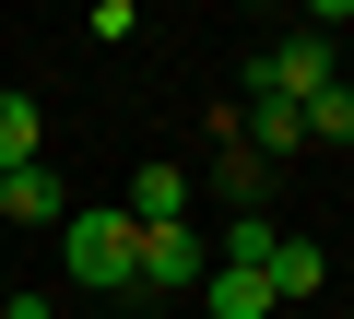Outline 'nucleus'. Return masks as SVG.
<instances>
[{"label":"nucleus","instance_id":"f257e3e1","mask_svg":"<svg viewBox=\"0 0 354 319\" xmlns=\"http://www.w3.org/2000/svg\"><path fill=\"white\" fill-rule=\"evenodd\" d=\"M130 260H142V225L130 213H71L59 225V272L83 295H130Z\"/></svg>","mask_w":354,"mask_h":319},{"label":"nucleus","instance_id":"f03ea898","mask_svg":"<svg viewBox=\"0 0 354 319\" xmlns=\"http://www.w3.org/2000/svg\"><path fill=\"white\" fill-rule=\"evenodd\" d=\"M201 272H213V237L201 225H142V260H130L142 295H201Z\"/></svg>","mask_w":354,"mask_h":319},{"label":"nucleus","instance_id":"7ed1b4c3","mask_svg":"<svg viewBox=\"0 0 354 319\" xmlns=\"http://www.w3.org/2000/svg\"><path fill=\"white\" fill-rule=\"evenodd\" d=\"M248 95H283V107H307V95H330V36H283V48H260V71H248Z\"/></svg>","mask_w":354,"mask_h":319},{"label":"nucleus","instance_id":"20e7f679","mask_svg":"<svg viewBox=\"0 0 354 319\" xmlns=\"http://www.w3.org/2000/svg\"><path fill=\"white\" fill-rule=\"evenodd\" d=\"M236 142L260 154V166H283V154H307V107H283V95H248V118H236Z\"/></svg>","mask_w":354,"mask_h":319},{"label":"nucleus","instance_id":"39448f33","mask_svg":"<svg viewBox=\"0 0 354 319\" xmlns=\"http://www.w3.org/2000/svg\"><path fill=\"white\" fill-rule=\"evenodd\" d=\"M201 295H213V319H283L272 272H236V260H213V272H201Z\"/></svg>","mask_w":354,"mask_h":319},{"label":"nucleus","instance_id":"423d86ee","mask_svg":"<svg viewBox=\"0 0 354 319\" xmlns=\"http://www.w3.org/2000/svg\"><path fill=\"white\" fill-rule=\"evenodd\" d=\"M0 225H71V190H59L48 166H24V178H0Z\"/></svg>","mask_w":354,"mask_h":319},{"label":"nucleus","instance_id":"0eeeda50","mask_svg":"<svg viewBox=\"0 0 354 319\" xmlns=\"http://www.w3.org/2000/svg\"><path fill=\"white\" fill-rule=\"evenodd\" d=\"M319 284H330V248H319V237H283V248H272V295H283V307H319Z\"/></svg>","mask_w":354,"mask_h":319},{"label":"nucleus","instance_id":"6e6552de","mask_svg":"<svg viewBox=\"0 0 354 319\" xmlns=\"http://www.w3.org/2000/svg\"><path fill=\"white\" fill-rule=\"evenodd\" d=\"M130 225H189V166H142L130 178Z\"/></svg>","mask_w":354,"mask_h":319},{"label":"nucleus","instance_id":"1a4fd4ad","mask_svg":"<svg viewBox=\"0 0 354 319\" xmlns=\"http://www.w3.org/2000/svg\"><path fill=\"white\" fill-rule=\"evenodd\" d=\"M36 142H48L36 95H0V178H24V166H36Z\"/></svg>","mask_w":354,"mask_h":319},{"label":"nucleus","instance_id":"9d476101","mask_svg":"<svg viewBox=\"0 0 354 319\" xmlns=\"http://www.w3.org/2000/svg\"><path fill=\"white\" fill-rule=\"evenodd\" d=\"M260 178H272V166H260L248 142H225V154H213V190H225L236 213H260Z\"/></svg>","mask_w":354,"mask_h":319},{"label":"nucleus","instance_id":"9b49d317","mask_svg":"<svg viewBox=\"0 0 354 319\" xmlns=\"http://www.w3.org/2000/svg\"><path fill=\"white\" fill-rule=\"evenodd\" d=\"M272 248H283L272 213H236V225H225V260H236V272H272Z\"/></svg>","mask_w":354,"mask_h":319},{"label":"nucleus","instance_id":"f8f14e48","mask_svg":"<svg viewBox=\"0 0 354 319\" xmlns=\"http://www.w3.org/2000/svg\"><path fill=\"white\" fill-rule=\"evenodd\" d=\"M307 142H354V83H330V95H307Z\"/></svg>","mask_w":354,"mask_h":319},{"label":"nucleus","instance_id":"ddd939ff","mask_svg":"<svg viewBox=\"0 0 354 319\" xmlns=\"http://www.w3.org/2000/svg\"><path fill=\"white\" fill-rule=\"evenodd\" d=\"M0 319H59V307H48V295H12V307H0Z\"/></svg>","mask_w":354,"mask_h":319}]
</instances>
